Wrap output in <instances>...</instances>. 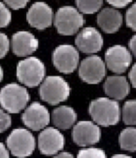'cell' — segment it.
I'll use <instances>...</instances> for the list:
<instances>
[{"label":"cell","instance_id":"16","mask_svg":"<svg viewBox=\"0 0 136 158\" xmlns=\"http://www.w3.org/2000/svg\"><path fill=\"white\" fill-rule=\"evenodd\" d=\"M104 91L109 98L115 100H122L130 92V84L125 76H108L104 84Z\"/></svg>","mask_w":136,"mask_h":158},{"label":"cell","instance_id":"21","mask_svg":"<svg viewBox=\"0 0 136 158\" xmlns=\"http://www.w3.org/2000/svg\"><path fill=\"white\" fill-rule=\"evenodd\" d=\"M75 2L78 10L86 15L97 13L103 5V0H75Z\"/></svg>","mask_w":136,"mask_h":158},{"label":"cell","instance_id":"26","mask_svg":"<svg viewBox=\"0 0 136 158\" xmlns=\"http://www.w3.org/2000/svg\"><path fill=\"white\" fill-rule=\"evenodd\" d=\"M10 49V41L7 36L0 32V59L5 57Z\"/></svg>","mask_w":136,"mask_h":158},{"label":"cell","instance_id":"32","mask_svg":"<svg viewBox=\"0 0 136 158\" xmlns=\"http://www.w3.org/2000/svg\"><path fill=\"white\" fill-rule=\"evenodd\" d=\"M56 157H62V158H68V157H73V155L71 154L70 152H58L57 154L55 155Z\"/></svg>","mask_w":136,"mask_h":158},{"label":"cell","instance_id":"17","mask_svg":"<svg viewBox=\"0 0 136 158\" xmlns=\"http://www.w3.org/2000/svg\"><path fill=\"white\" fill-rule=\"evenodd\" d=\"M97 22L101 30L106 34H114L123 24V16L116 9L107 7L97 15Z\"/></svg>","mask_w":136,"mask_h":158},{"label":"cell","instance_id":"11","mask_svg":"<svg viewBox=\"0 0 136 158\" xmlns=\"http://www.w3.org/2000/svg\"><path fill=\"white\" fill-rule=\"evenodd\" d=\"M104 58L108 69L117 74L125 73L132 62L130 52L126 47L120 45L108 48L105 52Z\"/></svg>","mask_w":136,"mask_h":158},{"label":"cell","instance_id":"10","mask_svg":"<svg viewBox=\"0 0 136 158\" xmlns=\"http://www.w3.org/2000/svg\"><path fill=\"white\" fill-rule=\"evenodd\" d=\"M65 145V138L58 129L49 127L39 134L38 148L42 154L55 156L63 150Z\"/></svg>","mask_w":136,"mask_h":158},{"label":"cell","instance_id":"13","mask_svg":"<svg viewBox=\"0 0 136 158\" xmlns=\"http://www.w3.org/2000/svg\"><path fill=\"white\" fill-rule=\"evenodd\" d=\"M26 19L30 26L39 30H43L52 26L54 20L52 9L44 2H37L27 12Z\"/></svg>","mask_w":136,"mask_h":158},{"label":"cell","instance_id":"23","mask_svg":"<svg viewBox=\"0 0 136 158\" xmlns=\"http://www.w3.org/2000/svg\"><path fill=\"white\" fill-rule=\"evenodd\" d=\"M11 19L12 15L9 9L0 2V28L6 27L11 22Z\"/></svg>","mask_w":136,"mask_h":158},{"label":"cell","instance_id":"19","mask_svg":"<svg viewBox=\"0 0 136 158\" xmlns=\"http://www.w3.org/2000/svg\"><path fill=\"white\" fill-rule=\"evenodd\" d=\"M119 143L123 150L136 151V128L128 127L122 130L119 137Z\"/></svg>","mask_w":136,"mask_h":158},{"label":"cell","instance_id":"22","mask_svg":"<svg viewBox=\"0 0 136 158\" xmlns=\"http://www.w3.org/2000/svg\"><path fill=\"white\" fill-rule=\"evenodd\" d=\"M78 157H82V158H86V157H97V158H104L106 157V154L104 152V150L98 148H85L83 149H81L78 152Z\"/></svg>","mask_w":136,"mask_h":158},{"label":"cell","instance_id":"18","mask_svg":"<svg viewBox=\"0 0 136 158\" xmlns=\"http://www.w3.org/2000/svg\"><path fill=\"white\" fill-rule=\"evenodd\" d=\"M52 120L60 130H68L76 123L77 114L71 106H60L52 111Z\"/></svg>","mask_w":136,"mask_h":158},{"label":"cell","instance_id":"15","mask_svg":"<svg viewBox=\"0 0 136 158\" xmlns=\"http://www.w3.org/2000/svg\"><path fill=\"white\" fill-rule=\"evenodd\" d=\"M39 41L30 32L18 31L12 37L11 47L14 53L17 56H28L38 48Z\"/></svg>","mask_w":136,"mask_h":158},{"label":"cell","instance_id":"2","mask_svg":"<svg viewBox=\"0 0 136 158\" xmlns=\"http://www.w3.org/2000/svg\"><path fill=\"white\" fill-rule=\"evenodd\" d=\"M39 93L42 100L55 106L68 99L71 88L61 76H50L41 84Z\"/></svg>","mask_w":136,"mask_h":158},{"label":"cell","instance_id":"25","mask_svg":"<svg viewBox=\"0 0 136 158\" xmlns=\"http://www.w3.org/2000/svg\"><path fill=\"white\" fill-rule=\"evenodd\" d=\"M11 117L5 111L0 109V134L7 130L11 126Z\"/></svg>","mask_w":136,"mask_h":158},{"label":"cell","instance_id":"31","mask_svg":"<svg viewBox=\"0 0 136 158\" xmlns=\"http://www.w3.org/2000/svg\"><path fill=\"white\" fill-rule=\"evenodd\" d=\"M10 156V152L7 149H6L5 145L0 142V157H9Z\"/></svg>","mask_w":136,"mask_h":158},{"label":"cell","instance_id":"29","mask_svg":"<svg viewBox=\"0 0 136 158\" xmlns=\"http://www.w3.org/2000/svg\"><path fill=\"white\" fill-rule=\"evenodd\" d=\"M128 77L132 87L136 89V63L133 65L131 69L129 72Z\"/></svg>","mask_w":136,"mask_h":158},{"label":"cell","instance_id":"30","mask_svg":"<svg viewBox=\"0 0 136 158\" xmlns=\"http://www.w3.org/2000/svg\"><path fill=\"white\" fill-rule=\"evenodd\" d=\"M129 48L133 55L136 57V34L130 38V41H129Z\"/></svg>","mask_w":136,"mask_h":158},{"label":"cell","instance_id":"3","mask_svg":"<svg viewBox=\"0 0 136 158\" xmlns=\"http://www.w3.org/2000/svg\"><path fill=\"white\" fill-rule=\"evenodd\" d=\"M29 94L22 86L9 84L0 91V105L10 114H17L25 108L29 101Z\"/></svg>","mask_w":136,"mask_h":158},{"label":"cell","instance_id":"14","mask_svg":"<svg viewBox=\"0 0 136 158\" xmlns=\"http://www.w3.org/2000/svg\"><path fill=\"white\" fill-rule=\"evenodd\" d=\"M103 44L102 36L94 27L84 28L78 33L75 39L77 48L83 53H96L102 48Z\"/></svg>","mask_w":136,"mask_h":158},{"label":"cell","instance_id":"1","mask_svg":"<svg viewBox=\"0 0 136 158\" xmlns=\"http://www.w3.org/2000/svg\"><path fill=\"white\" fill-rule=\"evenodd\" d=\"M89 113L94 123L102 127H111L119 122L121 110L116 100L108 98H98L92 101Z\"/></svg>","mask_w":136,"mask_h":158},{"label":"cell","instance_id":"27","mask_svg":"<svg viewBox=\"0 0 136 158\" xmlns=\"http://www.w3.org/2000/svg\"><path fill=\"white\" fill-rule=\"evenodd\" d=\"M8 6L13 10H19L24 8L29 0H4Z\"/></svg>","mask_w":136,"mask_h":158},{"label":"cell","instance_id":"8","mask_svg":"<svg viewBox=\"0 0 136 158\" xmlns=\"http://www.w3.org/2000/svg\"><path fill=\"white\" fill-rule=\"evenodd\" d=\"M78 75L84 82L97 84L101 82L106 75V66L100 56H90L81 62Z\"/></svg>","mask_w":136,"mask_h":158},{"label":"cell","instance_id":"5","mask_svg":"<svg viewBox=\"0 0 136 158\" xmlns=\"http://www.w3.org/2000/svg\"><path fill=\"white\" fill-rule=\"evenodd\" d=\"M84 23L83 15L78 9L71 6L60 8L54 17V25L61 35H74L84 26Z\"/></svg>","mask_w":136,"mask_h":158},{"label":"cell","instance_id":"28","mask_svg":"<svg viewBox=\"0 0 136 158\" xmlns=\"http://www.w3.org/2000/svg\"><path fill=\"white\" fill-rule=\"evenodd\" d=\"M108 4L115 8H123L132 2L133 0H106Z\"/></svg>","mask_w":136,"mask_h":158},{"label":"cell","instance_id":"24","mask_svg":"<svg viewBox=\"0 0 136 158\" xmlns=\"http://www.w3.org/2000/svg\"><path fill=\"white\" fill-rule=\"evenodd\" d=\"M125 19L127 27L136 31V2L127 10Z\"/></svg>","mask_w":136,"mask_h":158},{"label":"cell","instance_id":"4","mask_svg":"<svg viewBox=\"0 0 136 158\" xmlns=\"http://www.w3.org/2000/svg\"><path fill=\"white\" fill-rule=\"evenodd\" d=\"M45 73L46 69L44 63L34 56L25 58L17 64V80L29 88L40 85L45 79Z\"/></svg>","mask_w":136,"mask_h":158},{"label":"cell","instance_id":"12","mask_svg":"<svg viewBox=\"0 0 136 158\" xmlns=\"http://www.w3.org/2000/svg\"><path fill=\"white\" fill-rule=\"evenodd\" d=\"M25 127L33 131L43 130L50 123V114L45 106L35 102L26 108L21 116Z\"/></svg>","mask_w":136,"mask_h":158},{"label":"cell","instance_id":"6","mask_svg":"<svg viewBox=\"0 0 136 158\" xmlns=\"http://www.w3.org/2000/svg\"><path fill=\"white\" fill-rule=\"evenodd\" d=\"M6 145L11 154L17 157H26L32 154L36 147L35 138L28 130L15 129L8 136Z\"/></svg>","mask_w":136,"mask_h":158},{"label":"cell","instance_id":"33","mask_svg":"<svg viewBox=\"0 0 136 158\" xmlns=\"http://www.w3.org/2000/svg\"><path fill=\"white\" fill-rule=\"evenodd\" d=\"M112 157H118V158H120V157H130V156H128V155H126V154H116V155H113Z\"/></svg>","mask_w":136,"mask_h":158},{"label":"cell","instance_id":"20","mask_svg":"<svg viewBox=\"0 0 136 158\" xmlns=\"http://www.w3.org/2000/svg\"><path fill=\"white\" fill-rule=\"evenodd\" d=\"M123 121L127 126H136V100L125 102L122 108Z\"/></svg>","mask_w":136,"mask_h":158},{"label":"cell","instance_id":"9","mask_svg":"<svg viewBox=\"0 0 136 158\" xmlns=\"http://www.w3.org/2000/svg\"><path fill=\"white\" fill-rule=\"evenodd\" d=\"M101 137V129L92 122L81 121L73 127V141L79 146L86 147L95 145L100 141Z\"/></svg>","mask_w":136,"mask_h":158},{"label":"cell","instance_id":"34","mask_svg":"<svg viewBox=\"0 0 136 158\" xmlns=\"http://www.w3.org/2000/svg\"><path fill=\"white\" fill-rule=\"evenodd\" d=\"M2 79H3V71H2V67L0 66V82L2 81Z\"/></svg>","mask_w":136,"mask_h":158},{"label":"cell","instance_id":"7","mask_svg":"<svg viewBox=\"0 0 136 158\" xmlns=\"http://www.w3.org/2000/svg\"><path fill=\"white\" fill-rule=\"evenodd\" d=\"M52 62L60 73H72L79 64V53L71 45H61L56 48L52 53Z\"/></svg>","mask_w":136,"mask_h":158}]
</instances>
